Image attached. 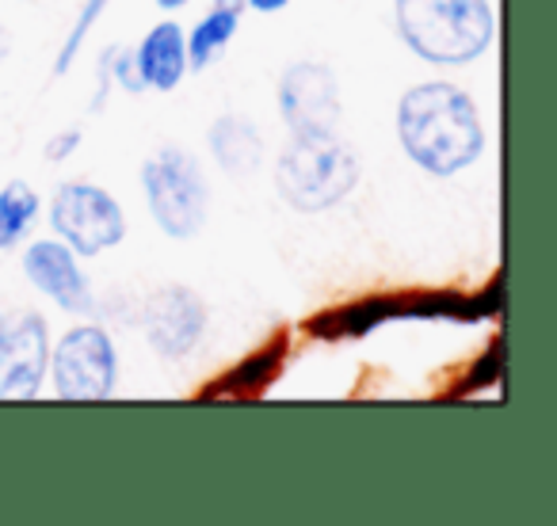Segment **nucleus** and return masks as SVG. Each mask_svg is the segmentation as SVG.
<instances>
[{
  "label": "nucleus",
  "instance_id": "nucleus-1",
  "mask_svg": "<svg viewBox=\"0 0 557 526\" xmlns=\"http://www.w3.org/2000/svg\"><path fill=\"white\" fill-rule=\"evenodd\" d=\"M397 134L412 161L432 176L470 168L485 149V130L473 100L455 85H420L397 108Z\"/></svg>",
  "mask_w": 557,
  "mask_h": 526
},
{
  "label": "nucleus",
  "instance_id": "nucleus-2",
  "mask_svg": "<svg viewBox=\"0 0 557 526\" xmlns=\"http://www.w3.org/2000/svg\"><path fill=\"white\" fill-rule=\"evenodd\" d=\"M401 39L428 62L462 65L493 42L488 0H397Z\"/></svg>",
  "mask_w": 557,
  "mask_h": 526
},
{
  "label": "nucleus",
  "instance_id": "nucleus-3",
  "mask_svg": "<svg viewBox=\"0 0 557 526\" xmlns=\"http://www.w3.org/2000/svg\"><path fill=\"white\" fill-rule=\"evenodd\" d=\"M359 156L348 141H341L333 130L325 134H295L283 156L275 164L278 195L295 210H329L356 187Z\"/></svg>",
  "mask_w": 557,
  "mask_h": 526
},
{
  "label": "nucleus",
  "instance_id": "nucleus-4",
  "mask_svg": "<svg viewBox=\"0 0 557 526\" xmlns=\"http://www.w3.org/2000/svg\"><path fill=\"white\" fill-rule=\"evenodd\" d=\"M146 199L157 225L169 237H195L207 222V179L195 156L184 149H161L141 168Z\"/></svg>",
  "mask_w": 557,
  "mask_h": 526
},
{
  "label": "nucleus",
  "instance_id": "nucleus-5",
  "mask_svg": "<svg viewBox=\"0 0 557 526\" xmlns=\"http://www.w3.org/2000/svg\"><path fill=\"white\" fill-rule=\"evenodd\" d=\"M54 389L62 401H108L115 389V348L108 333L81 325L54 351Z\"/></svg>",
  "mask_w": 557,
  "mask_h": 526
},
{
  "label": "nucleus",
  "instance_id": "nucleus-6",
  "mask_svg": "<svg viewBox=\"0 0 557 526\" xmlns=\"http://www.w3.org/2000/svg\"><path fill=\"white\" fill-rule=\"evenodd\" d=\"M54 229L81 255H96L123 240L126 222L119 202L108 191L92 184H65L54 199Z\"/></svg>",
  "mask_w": 557,
  "mask_h": 526
},
{
  "label": "nucleus",
  "instance_id": "nucleus-7",
  "mask_svg": "<svg viewBox=\"0 0 557 526\" xmlns=\"http://www.w3.org/2000/svg\"><path fill=\"white\" fill-rule=\"evenodd\" d=\"M47 371V325L39 313H0V401L39 397Z\"/></svg>",
  "mask_w": 557,
  "mask_h": 526
},
{
  "label": "nucleus",
  "instance_id": "nucleus-8",
  "mask_svg": "<svg viewBox=\"0 0 557 526\" xmlns=\"http://www.w3.org/2000/svg\"><path fill=\"white\" fill-rule=\"evenodd\" d=\"M278 111L295 134H325L341 118V88L325 65H290L278 85Z\"/></svg>",
  "mask_w": 557,
  "mask_h": 526
},
{
  "label": "nucleus",
  "instance_id": "nucleus-9",
  "mask_svg": "<svg viewBox=\"0 0 557 526\" xmlns=\"http://www.w3.org/2000/svg\"><path fill=\"white\" fill-rule=\"evenodd\" d=\"M207 328V305L187 287H164L146 305V336L157 355L184 359Z\"/></svg>",
  "mask_w": 557,
  "mask_h": 526
},
{
  "label": "nucleus",
  "instance_id": "nucleus-10",
  "mask_svg": "<svg viewBox=\"0 0 557 526\" xmlns=\"http://www.w3.org/2000/svg\"><path fill=\"white\" fill-rule=\"evenodd\" d=\"M24 272H27V279L47 298H54L62 310L92 313V295H88V283H85V275H81L77 260L70 255V248L54 245V240H39V245L27 248Z\"/></svg>",
  "mask_w": 557,
  "mask_h": 526
},
{
  "label": "nucleus",
  "instance_id": "nucleus-11",
  "mask_svg": "<svg viewBox=\"0 0 557 526\" xmlns=\"http://www.w3.org/2000/svg\"><path fill=\"white\" fill-rule=\"evenodd\" d=\"M134 58H138V73H141L146 85L161 88V92L176 88L180 77H184V70H187V42H184L180 24L153 27L149 39L141 42V50Z\"/></svg>",
  "mask_w": 557,
  "mask_h": 526
},
{
  "label": "nucleus",
  "instance_id": "nucleus-12",
  "mask_svg": "<svg viewBox=\"0 0 557 526\" xmlns=\"http://www.w3.org/2000/svg\"><path fill=\"white\" fill-rule=\"evenodd\" d=\"M210 153L222 164L230 176H248V172L260 168L263 161V141L256 134V126L240 115H225L210 130Z\"/></svg>",
  "mask_w": 557,
  "mask_h": 526
},
{
  "label": "nucleus",
  "instance_id": "nucleus-13",
  "mask_svg": "<svg viewBox=\"0 0 557 526\" xmlns=\"http://www.w3.org/2000/svg\"><path fill=\"white\" fill-rule=\"evenodd\" d=\"M401 313H405V298H367V302H356L348 310L325 313V317L310 321L306 328L313 336H325V340H336V336H367L382 321L401 317Z\"/></svg>",
  "mask_w": 557,
  "mask_h": 526
},
{
  "label": "nucleus",
  "instance_id": "nucleus-14",
  "mask_svg": "<svg viewBox=\"0 0 557 526\" xmlns=\"http://www.w3.org/2000/svg\"><path fill=\"white\" fill-rule=\"evenodd\" d=\"M283 355H287V340H275L271 348H263L260 355L245 359L240 366H233L230 378L218 381V386H210L202 397H245V393H260L263 386H268L271 378L278 374V366H283Z\"/></svg>",
  "mask_w": 557,
  "mask_h": 526
},
{
  "label": "nucleus",
  "instance_id": "nucleus-15",
  "mask_svg": "<svg viewBox=\"0 0 557 526\" xmlns=\"http://www.w3.org/2000/svg\"><path fill=\"white\" fill-rule=\"evenodd\" d=\"M39 217V195L24 184V179H12L4 191H0V252L27 237V229Z\"/></svg>",
  "mask_w": 557,
  "mask_h": 526
},
{
  "label": "nucleus",
  "instance_id": "nucleus-16",
  "mask_svg": "<svg viewBox=\"0 0 557 526\" xmlns=\"http://www.w3.org/2000/svg\"><path fill=\"white\" fill-rule=\"evenodd\" d=\"M237 32V12L214 9L199 27L191 32V70H202L218 50H225V42Z\"/></svg>",
  "mask_w": 557,
  "mask_h": 526
},
{
  "label": "nucleus",
  "instance_id": "nucleus-17",
  "mask_svg": "<svg viewBox=\"0 0 557 526\" xmlns=\"http://www.w3.org/2000/svg\"><path fill=\"white\" fill-rule=\"evenodd\" d=\"M103 9H108V0H88L85 4V12H81V20H77V27L70 32V39H65V47H62V54H58V65H54V73L62 77L65 70H70V62L77 58V50H81V42H85V35L92 32V24L103 16Z\"/></svg>",
  "mask_w": 557,
  "mask_h": 526
},
{
  "label": "nucleus",
  "instance_id": "nucleus-18",
  "mask_svg": "<svg viewBox=\"0 0 557 526\" xmlns=\"http://www.w3.org/2000/svg\"><path fill=\"white\" fill-rule=\"evenodd\" d=\"M493 371H500V355H496V351H488L485 363H478V371H473V374H478V378L466 381L462 389H478V386H485V381H493Z\"/></svg>",
  "mask_w": 557,
  "mask_h": 526
},
{
  "label": "nucleus",
  "instance_id": "nucleus-19",
  "mask_svg": "<svg viewBox=\"0 0 557 526\" xmlns=\"http://www.w3.org/2000/svg\"><path fill=\"white\" fill-rule=\"evenodd\" d=\"M77 141H81V134H62V138L58 141H50V161H62L65 153H70V149H77Z\"/></svg>",
  "mask_w": 557,
  "mask_h": 526
},
{
  "label": "nucleus",
  "instance_id": "nucleus-20",
  "mask_svg": "<svg viewBox=\"0 0 557 526\" xmlns=\"http://www.w3.org/2000/svg\"><path fill=\"white\" fill-rule=\"evenodd\" d=\"M283 4H287V0H252L256 12H278Z\"/></svg>",
  "mask_w": 557,
  "mask_h": 526
},
{
  "label": "nucleus",
  "instance_id": "nucleus-21",
  "mask_svg": "<svg viewBox=\"0 0 557 526\" xmlns=\"http://www.w3.org/2000/svg\"><path fill=\"white\" fill-rule=\"evenodd\" d=\"M218 9H225V12H237V16H240V9H245V0H218Z\"/></svg>",
  "mask_w": 557,
  "mask_h": 526
},
{
  "label": "nucleus",
  "instance_id": "nucleus-22",
  "mask_svg": "<svg viewBox=\"0 0 557 526\" xmlns=\"http://www.w3.org/2000/svg\"><path fill=\"white\" fill-rule=\"evenodd\" d=\"M161 9H180V4H187V0H157Z\"/></svg>",
  "mask_w": 557,
  "mask_h": 526
}]
</instances>
